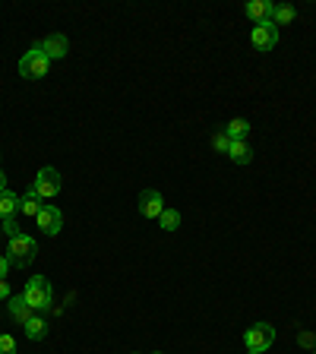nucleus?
<instances>
[{
  "label": "nucleus",
  "instance_id": "21",
  "mask_svg": "<svg viewBox=\"0 0 316 354\" xmlns=\"http://www.w3.org/2000/svg\"><path fill=\"white\" fill-rule=\"evenodd\" d=\"M0 228H3V234H7V237H16V234H19V225H16L13 218H0Z\"/></svg>",
  "mask_w": 316,
  "mask_h": 354
},
{
  "label": "nucleus",
  "instance_id": "4",
  "mask_svg": "<svg viewBox=\"0 0 316 354\" xmlns=\"http://www.w3.org/2000/svg\"><path fill=\"white\" fill-rule=\"evenodd\" d=\"M243 342H247V348H250V351H259V354H263L266 348L275 342V329H272L269 323H253L250 329L243 332Z\"/></svg>",
  "mask_w": 316,
  "mask_h": 354
},
{
  "label": "nucleus",
  "instance_id": "2",
  "mask_svg": "<svg viewBox=\"0 0 316 354\" xmlns=\"http://www.w3.org/2000/svg\"><path fill=\"white\" fill-rule=\"evenodd\" d=\"M38 257V243L32 241L29 234H16V237H10V247H7V259L13 266H29L32 259Z\"/></svg>",
  "mask_w": 316,
  "mask_h": 354
},
{
  "label": "nucleus",
  "instance_id": "7",
  "mask_svg": "<svg viewBox=\"0 0 316 354\" xmlns=\"http://www.w3.org/2000/svg\"><path fill=\"white\" fill-rule=\"evenodd\" d=\"M35 225L44 231V234H60V228H64V212H60L57 206H51V203H44L38 218H35Z\"/></svg>",
  "mask_w": 316,
  "mask_h": 354
},
{
  "label": "nucleus",
  "instance_id": "23",
  "mask_svg": "<svg viewBox=\"0 0 316 354\" xmlns=\"http://www.w3.org/2000/svg\"><path fill=\"white\" fill-rule=\"evenodd\" d=\"M10 266H13V263H10V259H7V257H0V279H7V272H10Z\"/></svg>",
  "mask_w": 316,
  "mask_h": 354
},
{
  "label": "nucleus",
  "instance_id": "25",
  "mask_svg": "<svg viewBox=\"0 0 316 354\" xmlns=\"http://www.w3.org/2000/svg\"><path fill=\"white\" fill-rule=\"evenodd\" d=\"M250 354H259V351H250Z\"/></svg>",
  "mask_w": 316,
  "mask_h": 354
},
{
  "label": "nucleus",
  "instance_id": "3",
  "mask_svg": "<svg viewBox=\"0 0 316 354\" xmlns=\"http://www.w3.org/2000/svg\"><path fill=\"white\" fill-rule=\"evenodd\" d=\"M48 66H51V60L44 57L38 44H32V51H26L19 57V76H26V80H41V76H48Z\"/></svg>",
  "mask_w": 316,
  "mask_h": 354
},
{
  "label": "nucleus",
  "instance_id": "14",
  "mask_svg": "<svg viewBox=\"0 0 316 354\" xmlns=\"http://www.w3.org/2000/svg\"><path fill=\"white\" fill-rule=\"evenodd\" d=\"M19 212V196H16L13 190H0V218H13V215Z\"/></svg>",
  "mask_w": 316,
  "mask_h": 354
},
{
  "label": "nucleus",
  "instance_id": "13",
  "mask_svg": "<svg viewBox=\"0 0 316 354\" xmlns=\"http://www.w3.org/2000/svg\"><path fill=\"white\" fill-rule=\"evenodd\" d=\"M41 206H44V199L38 196L35 190H29L26 196H19V212H22V215H29V218H38Z\"/></svg>",
  "mask_w": 316,
  "mask_h": 354
},
{
  "label": "nucleus",
  "instance_id": "18",
  "mask_svg": "<svg viewBox=\"0 0 316 354\" xmlns=\"http://www.w3.org/2000/svg\"><path fill=\"white\" fill-rule=\"evenodd\" d=\"M158 225H162L165 231H177L180 228V212H177V209H165V212L158 215Z\"/></svg>",
  "mask_w": 316,
  "mask_h": 354
},
{
  "label": "nucleus",
  "instance_id": "17",
  "mask_svg": "<svg viewBox=\"0 0 316 354\" xmlns=\"http://www.w3.org/2000/svg\"><path fill=\"white\" fill-rule=\"evenodd\" d=\"M295 16H297V10L291 7V3H281V7L272 10V26L275 29H279V26H288V22H295Z\"/></svg>",
  "mask_w": 316,
  "mask_h": 354
},
{
  "label": "nucleus",
  "instance_id": "12",
  "mask_svg": "<svg viewBox=\"0 0 316 354\" xmlns=\"http://www.w3.org/2000/svg\"><path fill=\"white\" fill-rule=\"evenodd\" d=\"M22 329H26V335H29L32 342H41L44 335H48V319H44L41 313H32V317L22 323Z\"/></svg>",
  "mask_w": 316,
  "mask_h": 354
},
{
  "label": "nucleus",
  "instance_id": "16",
  "mask_svg": "<svg viewBox=\"0 0 316 354\" xmlns=\"http://www.w3.org/2000/svg\"><path fill=\"white\" fill-rule=\"evenodd\" d=\"M225 133H228V140H231V142H241V140H247V133H250V120L234 118L228 127H225Z\"/></svg>",
  "mask_w": 316,
  "mask_h": 354
},
{
  "label": "nucleus",
  "instance_id": "19",
  "mask_svg": "<svg viewBox=\"0 0 316 354\" xmlns=\"http://www.w3.org/2000/svg\"><path fill=\"white\" fill-rule=\"evenodd\" d=\"M212 149H215V152H221V155H228V149H231L228 133H225V130L215 133V136H212Z\"/></svg>",
  "mask_w": 316,
  "mask_h": 354
},
{
  "label": "nucleus",
  "instance_id": "15",
  "mask_svg": "<svg viewBox=\"0 0 316 354\" xmlns=\"http://www.w3.org/2000/svg\"><path fill=\"white\" fill-rule=\"evenodd\" d=\"M228 158L234 165H250L253 162V149L247 146V140H241V142H231V149H228Z\"/></svg>",
  "mask_w": 316,
  "mask_h": 354
},
{
  "label": "nucleus",
  "instance_id": "10",
  "mask_svg": "<svg viewBox=\"0 0 316 354\" xmlns=\"http://www.w3.org/2000/svg\"><path fill=\"white\" fill-rule=\"evenodd\" d=\"M272 10H275V3H269V0H250L247 3V16L253 19V26L272 19Z\"/></svg>",
  "mask_w": 316,
  "mask_h": 354
},
{
  "label": "nucleus",
  "instance_id": "11",
  "mask_svg": "<svg viewBox=\"0 0 316 354\" xmlns=\"http://www.w3.org/2000/svg\"><path fill=\"white\" fill-rule=\"evenodd\" d=\"M7 313H10V319H13V323H26V319L32 317V307L26 304V297H22V295H16V297H10V301H7Z\"/></svg>",
  "mask_w": 316,
  "mask_h": 354
},
{
  "label": "nucleus",
  "instance_id": "26",
  "mask_svg": "<svg viewBox=\"0 0 316 354\" xmlns=\"http://www.w3.org/2000/svg\"><path fill=\"white\" fill-rule=\"evenodd\" d=\"M155 354H162V351H155Z\"/></svg>",
  "mask_w": 316,
  "mask_h": 354
},
{
  "label": "nucleus",
  "instance_id": "9",
  "mask_svg": "<svg viewBox=\"0 0 316 354\" xmlns=\"http://www.w3.org/2000/svg\"><path fill=\"white\" fill-rule=\"evenodd\" d=\"M165 212V199L158 190H142L140 193V215L142 218H158Z\"/></svg>",
  "mask_w": 316,
  "mask_h": 354
},
{
  "label": "nucleus",
  "instance_id": "8",
  "mask_svg": "<svg viewBox=\"0 0 316 354\" xmlns=\"http://www.w3.org/2000/svg\"><path fill=\"white\" fill-rule=\"evenodd\" d=\"M38 48H41V54L48 60H60V57H66V51H70V41H66V35L54 32V35L41 38V41H38Z\"/></svg>",
  "mask_w": 316,
  "mask_h": 354
},
{
  "label": "nucleus",
  "instance_id": "20",
  "mask_svg": "<svg viewBox=\"0 0 316 354\" xmlns=\"http://www.w3.org/2000/svg\"><path fill=\"white\" fill-rule=\"evenodd\" d=\"M0 354H16V339L10 335V332L0 335Z\"/></svg>",
  "mask_w": 316,
  "mask_h": 354
},
{
  "label": "nucleus",
  "instance_id": "27",
  "mask_svg": "<svg viewBox=\"0 0 316 354\" xmlns=\"http://www.w3.org/2000/svg\"><path fill=\"white\" fill-rule=\"evenodd\" d=\"M313 354H316V351H313Z\"/></svg>",
  "mask_w": 316,
  "mask_h": 354
},
{
  "label": "nucleus",
  "instance_id": "22",
  "mask_svg": "<svg viewBox=\"0 0 316 354\" xmlns=\"http://www.w3.org/2000/svg\"><path fill=\"white\" fill-rule=\"evenodd\" d=\"M10 297H13V295H10V281L0 279V301H10Z\"/></svg>",
  "mask_w": 316,
  "mask_h": 354
},
{
  "label": "nucleus",
  "instance_id": "1",
  "mask_svg": "<svg viewBox=\"0 0 316 354\" xmlns=\"http://www.w3.org/2000/svg\"><path fill=\"white\" fill-rule=\"evenodd\" d=\"M26 304L32 307V313H48L54 304V291H51V281L44 279V275H32L26 281V291H22Z\"/></svg>",
  "mask_w": 316,
  "mask_h": 354
},
{
  "label": "nucleus",
  "instance_id": "6",
  "mask_svg": "<svg viewBox=\"0 0 316 354\" xmlns=\"http://www.w3.org/2000/svg\"><path fill=\"white\" fill-rule=\"evenodd\" d=\"M250 41H253V48H257V51H272L275 44H279V29L272 26V19H269V22H259V26H253Z\"/></svg>",
  "mask_w": 316,
  "mask_h": 354
},
{
  "label": "nucleus",
  "instance_id": "5",
  "mask_svg": "<svg viewBox=\"0 0 316 354\" xmlns=\"http://www.w3.org/2000/svg\"><path fill=\"white\" fill-rule=\"evenodd\" d=\"M32 190H35L41 199H54V196H57V193H60V174H57V168H41V171H38Z\"/></svg>",
  "mask_w": 316,
  "mask_h": 354
},
{
  "label": "nucleus",
  "instance_id": "24",
  "mask_svg": "<svg viewBox=\"0 0 316 354\" xmlns=\"http://www.w3.org/2000/svg\"><path fill=\"white\" fill-rule=\"evenodd\" d=\"M0 190H7V174L0 171Z\"/></svg>",
  "mask_w": 316,
  "mask_h": 354
}]
</instances>
